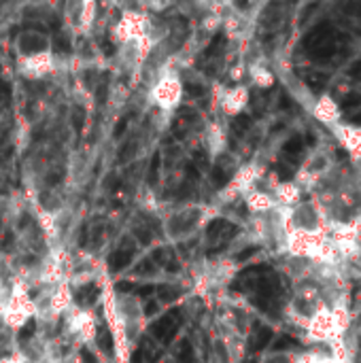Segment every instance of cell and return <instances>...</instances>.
I'll list each match as a JSON object with an SVG mask.
<instances>
[{
	"label": "cell",
	"mask_w": 361,
	"mask_h": 363,
	"mask_svg": "<svg viewBox=\"0 0 361 363\" xmlns=\"http://www.w3.org/2000/svg\"><path fill=\"white\" fill-rule=\"evenodd\" d=\"M289 225L295 236H323L325 219L314 202H298L291 208Z\"/></svg>",
	"instance_id": "6da1fadb"
},
{
	"label": "cell",
	"mask_w": 361,
	"mask_h": 363,
	"mask_svg": "<svg viewBox=\"0 0 361 363\" xmlns=\"http://www.w3.org/2000/svg\"><path fill=\"white\" fill-rule=\"evenodd\" d=\"M336 140L342 145V149L351 155V160L357 163L361 162V127L359 126H348V124H336L329 127Z\"/></svg>",
	"instance_id": "7a4b0ae2"
},
{
	"label": "cell",
	"mask_w": 361,
	"mask_h": 363,
	"mask_svg": "<svg viewBox=\"0 0 361 363\" xmlns=\"http://www.w3.org/2000/svg\"><path fill=\"white\" fill-rule=\"evenodd\" d=\"M312 113L321 124H325L327 127L340 124V109H338V104L331 100L329 96L319 98L317 104H314V109H312Z\"/></svg>",
	"instance_id": "3957f363"
},
{
	"label": "cell",
	"mask_w": 361,
	"mask_h": 363,
	"mask_svg": "<svg viewBox=\"0 0 361 363\" xmlns=\"http://www.w3.org/2000/svg\"><path fill=\"white\" fill-rule=\"evenodd\" d=\"M130 261H132V249H130V247L115 251V253L110 255V270H113V272L124 270V268H126Z\"/></svg>",
	"instance_id": "277c9868"
},
{
	"label": "cell",
	"mask_w": 361,
	"mask_h": 363,
	"mask_svg": "<svg viewBox=\"0 0 361 363\" xmlns=\"http://www.w3.org/2000/svg\"><path fill=\"white\" fill-rule=\"evenodd\" d=\"M45 47V40L43 38H36V34H26L24 38H21V49L26 51V54H34L36 49H43Z\"/></svg>",
	"instance_id": "5b68a950"
},
{
	"label": "cell",
	"mask_w": 361,
	"mask_h": 363,
	"mask_svg": "<svg viewBox=\"0 0 361 363\" xmlns=\"http://www.w3.org/2000/svg\"><path fill=\"white\" fill-rule=\"evenodd\" d=\"M98 295H100V289H98L96 285H90V287H83V289L79 291L77 300L81 304H94L98 300Z\"/></svg>",
	"instance_id": "8992f818"
},
{
	"label": "cell",
	"mask_w": 361,
	"mask_h": 363,
	"mask_svg": "<svg viewBox=\"0 0 361 363\" xmlns=\"http://www.w3.org/2000/svg\"><path fill=\"white\" fill-rule=\"evenodd\" d=\"M54 51L55 54H68V51H71V38H68L66 34L57 32L54 36Z\"/></svg>",
	"instance_id": "52a82bcc"
},
{
	"label": "cell",
	"mask_w": 361,
	"mask_h": 363,
	"mask_svg": "<svg viewBox=\"0 0 361 363\" xmlns=\"http://www.w3.org/2000/svg\"><path fill=\"white\" fill-rule=\"evenodd\" d=\"M98 346H100L104 353H113V336L107 331V329H100L98 331Z\"/></svg>",
	"instance_id": "ba28073f"
},
{
	"label": "cell",
	"mask_w": 361,
	"mask_h": 363,
	"mask_svg": "<svg viewBox=\"0 0 361 363\" xmlns=\"http://www.w3.org/2000/svg\"><path fill=\"white\" fill-rule=\"evenodd\" d=\"M138 151V145H136V140H127V143L124 145V147L119 149V162L124 163V162H127L130 157L134 155Z\"/></svg>",
	"instance_id": "9c48e42d"
},
{
	"label": "cell",
	"mask_w": 361,
	"mask_h": 363,
	"mask_svg": "<svg viewBox=\"0 0 361 363\" xmlns=\"http://www.w3.org/2000/svg\"><path fill=\"white\" fill-rule=\"evenodd\" d=\"M204 87L198 85V83H185V93H187L189 98H202L204 96Z\"/></svg>",
	"instance_id": "30bf717a"
},
{
	"label": "cell",
	"mask_w": 361,
	"mask_h": 363,
	"mask_svg": "<svg viewBox=\"0 0 361 363\" xmlns=\"http://www.w3.org/2000/svg\"><path fill=\"white\" fill-rule=\"evenodd\" d=\"M228 179H230V172H225L223 168H215L213 170V181H215L217 187H223L225 183H228Z\"/></svg>",
	"instance_id": "8fae6325"
},
{
	"label": "cell",
	"mask_w": 361,
	"mask_h": 363,
	"mask_svg": "<svg viewBox=\"0 0 361 363\" xmlns=\"http://www.w3.org/2000/svg\"><path fill=\"white\" fill-rule=\"evenodd\" d=\"M83 119H85L83 109L77 107L72 110V127H74V132H81V127H83Z\"/></svg>",
	"instance_id": "7c38bea8"
},
{
	"label": "cell",
	"mask_w": 361,
	"mask_h": 363,
	"mask_svg": "<svg viewBox=\"0 0 361 363\" xmlns=\"http://www.w3.org/2000/svg\"><path fill=\"white\" fill-rule=\"evenodd\" d=\"M157 170H160V153H155L153 160H151V168H149V183L151 185L157 181Z\"/></svg>",
	"instance_id": "4fadbf2b"
},
{
	"label": "cell",
	"mask_w": 361,
	"mask_h": 363,
	"mask_svg": "<svg viewBox=\"0 0 361 363\" xmlns=\"http://www.w3.org/2000/svg\"><path fill=\"white\" fill-rule=\"evenodd\" d=\"M264 363H295V359L287 353H276V355H272L270 359H266Z\"/></svg>",
	"instance_id": "5bb4252c"
},
{
	"label": "cell",
	"mask_w": 361,
	"mask_h": 363,
	"mask_svg": "<svg viewBox=\"0 0 361 363\" xmlns=\"http://www.w3.org/2000/svg\"><path fill=\"white\" fill-rule=\"evenodd\" d=\"M180 361H183V363H194V350H191L189 342H183V346H180Z\"/></svg>",
	"instance_id": "9a60e30c"
},
{
	"label": "cell",
	"mask_w": 361,
	"mask_h": 363,
	"mask_svg": "<svg viewBox=\"0 0 361 363\" xmlns=\"http://www.w3.org/2000/svg\"><path fill=\"white\" fill-rule=\"evenodd\" d=\"M160 297L164 302H172V300H177V295H179V291H172V287H160Z\"/></svg>",
	"instance_id": "2e32d148"
},
{
	"label": "cell",
	"mask_w": 361,
	"mask_h": 363,
	"mask_svg": "<svg viewBox=\"0 0 361 363\" xmlns=\"http://www.w3.org/2000/svg\"><path fill=\"white\" fill-rule=\"evenodd\" d=\"M115 289H117L119 293H127V291L136 289V287H134V283H130V280H121V283L115 285Z\"/></svg>",
	"instance_id": "e0dca14e"
},
{
	"label": "cell",
	"mask_w": 361,
	"mask_h": 363,
	"mask_svg": "<svg viewBox=\"0 0 361 363\" xmlns=\"http://www.w3.org/2000/svg\"><path fill=\"white\" fill-rule=\"evenodd\" d=\"M100 49H102V54H107V55H113L115 54V45L110 43V40H107V38L100 40Z\"/></svg>",
	"instance_id": "ac0fdd59"
},
{
	"label": "cell",
	"mask_w": 361,
	"mask_h": 363,
	"mask_svg": "<svg viewBox=\"0 0 361 363\" xmlns=\"http://www.w3.org/2000/svg\"><path fill=\"white\" fill-rule=\"evenodd\" d=\"M34 329H36V323H28L24 329L19 331V338H21V340H28V338H30L32 333H34Z\"/></svg>",
	"instance_id": "d6986e66"
},
{
	"label": "cell",
	"mask_w": 361,
	"mask_h": 363,
	"mask_svg": "<svg viewBox=\"0 0 361 363\" xmlns=\"http://www.w3.org/2000/svg\"><path fill=\"white\" fill-rule=\"evenodd\" d=\"M155 291V287L153 285H143V287H136V293L141 295V297H149L151 293Z\"/></svg>",
	"instance_id": "ffe728a7"
},
{
	"label": "cell",
	"mask_w": 361,
	"mask_h": 363,
	"mask_svg": "<svg viewBox=\"0 0 361 363\" xmlns=\"http://www.w3.org/2000/svg\"><path fill=\"white\" fill-rule=\"evenodd\" d=\"M9 100L11 98V87H9V83L7 81H0V100Z\"/></svg>",
	"instance_id": "44dd1931"
},
{
	"label": "cell",
	"mask_w": 361,
	"mask_h": 363,
	"mask_svg": "<svg viewBox=\"0 0 361 363\" xmlns=\"http://www.w3.org/2000/svg\"><path fill=\"white\" fill-rule=\"evenodd\" d=\"M96 100H98V104H104V100H107V85H100V87H98Z\"/></svg>",
	"instance_id": "7402d4cb"
},
{
	"label": "cell",
	"mask_w": 361,
	"mask_h": 363,
	"mask_svg": "<svg viewBox=\"0 0 361 363\" xmlns=\"http://www.w3.org/2000/svg\"><path fill=\"white\" fill-rule=\"evenodd\" d=\"M126 126H127V119H121L117 126H115V138H121V134H124V130H126Z\"/></svg>",
	"instance_id": "603a6c76"
},
{
	"label": "cell",
	"mask_w": 361,
	"mask_h": 363,
	"mask_svg": "<svg viewBox=\"0 0 361 363\" xmlns=\"http://www.w3.org/2000/svg\"><path fill=\"white\" fill-rule=\"evenodd\" d=\"M151 270H153V266H151V261H143L141 266L136 268V272H138V274H149Z\"/></svg>",
	"instance_id": "cb8c5ba5"
},
{
	"label": "cell",
	"mask_w": 361,
	"mask_h": 363,
	"mask_svg": "<svg viewBox=\"0 0 361 363\" xmlns=\"http://www.w3.org/2000/svg\"><path fill=\"white\" fill-rule=\"evenodd\" d=\"M81 357H83V363H98V361H96V357L91 355V353H90V350H87V348H83V350H81Z\"/></svg>",
	"instance_id": "d4e9b609"
},
{
	"label": "cell",
	"mask_w": 361,
	"mask_h": 363,
	"mask_svg": "<svg viewBox=\"0 0 361 363\" xmlns=\"http://www.w3.org/2000/svg\"><path fill=\"white\" fill-rule=\"evenodd\" d=\"M153 259L160 261V263H164L166 261V249H157L155 253H153Z\"/></svg>",
	"instance_id": "484cf974"
},
{
	"label": "cell",
	"mask_w": 361,
	"mask_h": 363,
	"mask_svg": "<svg viewBox=\"0 0 361 363\" xmlns=\"http://www.w3.org/2000/svg\"><path fill=\"white\" fill-rule=\"evenodd\" d=\"M130 363H143V348L134 350V353H132V359H130Z\"/></svg>",
	"instance_id": "4316f807"
},
{
	"label": "cell",
	"mask_w": 361,
	"mask_h": 363,
	"mask_svg": "<svg viewBox=\"0 0 361 363\" xmlns=\"http://www.w3.org/2000/svg\"><path fill=\"white\" fill-rule=\"evenodd\" d=\"M144 312H147L149 317H151L153 312H157V304H155V302H149V304H147V310H144Z\"/></svg>",
	"instance_id": "83f0119b"
},
{
	"label": "cell",
	"mask_w": 361,
	"mask_h": 363,
	"mask_svg": "<svg viewBox=\"0 0 361 363\" xmlns=\"http://www.w3.org/2000/svg\"><path fill=\"white\" fill-rule=\"evenodd\" d=\"M187 177H191V179H198V170H196V166H194V163H189V166H187Z\"/></svg>",
	"instance_id": "f1b7e54d"
}]
</instances>
